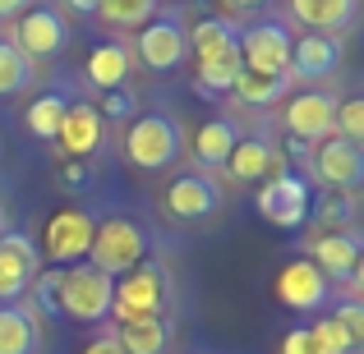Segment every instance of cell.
I'll return each instance as SVG.
<instances>
[{"instance_id":"6da1fadb","label":"cell","mask_w":364,"mask_h":354,"mask_svg":"<svg viewBox=\"0 0 364 354\" xmlns=\"http://www.w3.org/2000/svg\"><path fill=\"white\" fill-rule=\"evenodd\" d=\"M166 294H171L166 272H161L157 262L143 258L139 267H129V272L116 281V294H111V318H116V327H120V322H139V318H161Z\"/></svg>"},{"instance_id":"7a4b0ae2","label":"cell","mask_w":364,"mask_h":354,"mask_svg":"<svg viewBox=\"0 0 364 354\" xmlns=\"http://www.w3.org/2000/svg\"><path fill=\"white\" fill-rule=\"evenodd\" d=\"M143 258H148V235H143L129 216H107V221H97V231H92V244H88V258H83V262H92L102 276L116 281L129 267H139Z\"/></svg>"},{"instance_id":"3957f363","label":"cell","mask_w":364,"mask_h":354,"mask_svg":"<svg viewBox=\"0 0 364 354\" xmlns=\"http://www.w3.org/2000/svg\"><path fill=\"white\" fill-rule=\"evenodd\" d=\"M111 294H116L111 276H102L92 262H74L70 272H60V318L107 322L111 318Z\"/></svg>"},{"instance_id":"277c9868","label":"cell","mask_w":364,"mask_h":354,"mask_svg":"<svg viewBox=\"0 0 364 354\" xmlns=\"http://www.w3.org/2000/svg\"><path fill=\"white\" fill-rule=\"evenodd\" d=\"M185 148V133L171 116H139L129 120V133H124V157L139 170H161L180 157Z\"/></svg>"},{"instance_id":"5b68a950","label":"cell","mask_w":364,"mask_h":354,"mask_svg":"<svg viewBox=\"0 0 364 354\" xmlns=\"http://www.w3.org/2000/svg\"><path fill=\"white\" fill-rule=\"evenodd\" d=\"M92 231H97V221H92L83 207H60V212L46 221L42 231V262L51 267H74L88 258V244H92Z\"/></svg>"},{"instance_id":"8992f818","label":"cell","mask_w":364,"mask_h":354,"mask_svg":"<svg viewBox=\"0 0 364 354\" xmlns=\"http://www.w3.org/2000/svg\"><path fill=\"white\" fill-rule=\"evenodd\" d=\"M309 184H304L300 175H291V170H282V175H267V184L258 189V216H263L267 226H277V231H300L304 221H309Z\"/></svg>"},{"instance_id":"52a82bcc","label":"cell","mask_w":364,"mask_h":354,"mask_svg":"<svg viewBox=\"0 0 364 354\" xmlns=\"http://www.w3.org/2000/svg\"><path fill=\"white\" fill-rule=\"evenodd\" d=\"M129 55H139L143 70H157V74L176 70V65L189 55V28H185V18H180V14H157L152 23H143L139 28V46H134Z\"/></svg>"},{"instance_id":"ba28073f","label":"cell","mask_w":364,"mask_h":354,"mask_svg":"<svg viewBox=\"0 0 364 354\" xmlns=\"http://www.w3.org/2000/svg\"><path fill=\"white\" fill-rule=\"evenodd\" d=\"M240 70L291 74V33L282 23H254L240 33Z\"/></svg>"},{"instance_id":"9c48e42d","label":"cell","mask_w":364,"mask_h":354,"mask_svg":"<svg viewBox=\"0 0 364 354\" xmlns=\"http://www.w3.org/2000/svg\"><path fill=\"white\" fill-rule=\"evenodd\" d=\"M328 290H332V281L309 262V258H291V262L277 272V281H272V294L286 304V309H295V313L323 309V304H328Z\"/></svg>"},{"instance_id":"30bf717a","label":"cell","mask_w":364,"mask_h":354,"mask_svg":"<svg viewBox=\"0 0 364 354\" xmlns=\"http://www.w3.org/2000/svg\"><path fill=\"white\" fill-rule=\"evenodd\" d=\"M286 129L295 133L300 143H323L337 133V97L332 92H300V97H291V106H286Z\"/></svg>"},{"instance_id":"8fae6325","label":"cell","mask_w":364,"mask_h":354,"mask_svg":"<svg viewBox=\"0 0 364 354\" xmlns=\"http://www.w3.org/2000/svg\"><path fill=\"white\" fill-rule=\"evenodd\" d=\"M314 175H318L328 189L350 194V189L364 179V152L355 148V143H346V138L332 133V138L314 143Z\"/></svg>"},{"instance_id":"7c38bea8","label":"cell","mask_w":364,"mask_h":354,"mask_svg":"<svg viewBox=\"0 0 364 354\" xmlns=\"http://www.w3.org/2000/svg\"><path fill=\"white\" fill-rule=\"evenodd\" d=\"M65 42H70V28L55 9H23V18L14 28V46L28 60H51V55L65 51Z\"/></svg>"},{"instance_id":"4fadbf2b","label":"cell","mask_w":364,"mask_h":354,"mask_svg":"<svg viewBox=\"0 0 364 354\" xmlns=\"http://www.w3.org/2000/svg\"><path fill=\"white\" fill-rule=\"evenodd\" d=\"M37 272H42V253H37L33 239L14 231L0 235V299H18Z\"/></svg>"},{"instance_id":"5bb4252c","label":"cell","mask_w":364,"mask_h":354,"mask_svg":"<svg viewBox=\"0 0 364 354\" xmlns=\"http://www.w3.org/2000/svg\"><path fill=\"white\" fill-rule=\"evenodd\" d=\"M222 207V189L208 175H176L166 184V212L180 221H203Z\"/></svg>"},{"instance_id":"9a60e30c","label":"cell","mask_w":364,"mask_h":354,"mask_svg":"<svg viewBox=\"0 0 364 354\" xmlns=\"http://www.w3.org/2000/svg\"><path fill=\"white\" fill-rule=\"evenodd\" d=\"M102 133H107V124H102L97 106H92V101H74V106L65 111V120H60V133H55V143L65 148V157L88 161L92 152L102 148Z\"/></svg>"},{"instance_id":"2e32d148","label":"cell","mask_w":364,"mask_h":354,"mask_svg":"<svg viewBox=\"0 0 364 354\" xmlns=\"http://www.w3.org/2000/svg\"><path fill=\"white\" fill-rule=\"evenodd\" d=\"M341 70V42L323 33H304L300 42H291V74L295 79H328Z\"/></svg>"},{"instance_id":"e0dca14e","label":"cell","mask_w":364,"mask_h":354,"mask_svg":"<svg viewBox=\"0 0 364 354\" xmlns=\"http://www.w3.org/2000/svg\"><path fill=\"white\" fill-rule=\"evenodd\" d=\"M309 262L318 267L323 276H355L360 267V235L355 231H341V235H314L309 239Z\"/></svg>"},{"instance_id":"ac0fdd59","label":"cell","mask_w":364,"mask_h":354,"mask_svg":"<svg viewBox=\"0 0 364 354\" xmlns=\"http://www.w3.org/2000/svg\"><path fill=\"white\" fill-rule=\"evenodd\" d=\"M189 55L194 65L203 60H240V33L226 18H198L189 28Z\"/></svg>"},{"instance_id":"d6986e66","label":"cell","mask_w":364,"mask_h":354,"mask_svg":"<svg viewBox=\"0 0 364 354\" xmlns=\"http://www.w3.org/2000/svg\"><path fill=\"white\" fill-rule=\"evenodd\" d=\"M226 170H231V179H240V184H254V179H267V175H282V161H277L272 143L263 138H235L231 157H226Z\"/></svg>"},{"instance_id":"ffe728a7","label":"cell","mask_w":364,"mask_h":354,"mask_svg":"<svg viewBox=\"0 0 364 354\" xmlns=\"http://www.w3.org/2000/svg\"><path fill=\"white\" fill-rule=\"evenodd\" d=\"M291 14L300 18L309 33L337 37L341 28L350 23V14H355V0H291Z\"/></svg>"},{"instance_id":"44dd1931","label":"cell","mask_w":364,"mask_h":354,"mask_svg":"<svg viewBox=\"0 0 364 354\" xmlns=\"http://www.w3.org/2000/svg\"><path fill=\"white\" fill-rule=\"evenodd\" d=\"M88 79H92V88H102V92H111V88H120L124 79H129V70H134V55H129V46H120V42H102V46H92L88 51Z\"/></svg>"},{"instance_id":"7402d4cb","label":"cell","mask_w":364,"mask_h":354,"mask_svg":"<svg viewBox=\"0 0 364 354\" xmlns=\"http://www.w3.org/2000/svg\"><path fill=\"white\" fill-rule=\"evenodd\" d=\"M235 120H208V124H198V133L189 138V148H194V161L198 166H226V157H231V148H235Z\"/></svg>"},{"instance_id":"603a6c76","label":"cell","mask_w":364,"mask_h":354,"mask_svg":"<svg viewBox=\"0 0 364 354\" xmlns=\"http://www.w3.org/2000/svg\"><path fill=\"white\" fill-rule=\"evenodd\" d=\"M166 341H171L166 318H139V322H120L116 327V345L124 354H161Z\"/></svg>"},{"instance_id":"cb8c5ba5","label":"cell","mask_w":364,"mask_h":354,"mask_svg":"<svg viewBox=\"0 0 364 354\" xmlns=\"http://www.w3.org/2000/svg\"><path fill=\"white\" fill-rule=\"evenodd\" d=\"M42 331L28 309H0V354H37Z\"/></svg>"},{"instance_id":"d4e9b609","label":"cell","mask_w":364,"mask_h":354,"mask_svg":"<svg viewBox=\"0 0 364 354\" xmlns=\"http://www.w3.org/2000/svg\"><path fill=\"white\" fill-rule=\"evenodd\" d=\"M286 88H291V74H249V70H240L235 83H231V92L245 106H272V101L286 97Z\"/></svg>"},{"instance_id":"484cf974","label":"cell","mask_w":364,"mask_h":354,"mask_svg":"<svg viewBox=\"0 0 364 354\" xmlns=\"http://www.w3.org/2000/svg\"><path fill=\"white\" fill-rule=\"evenodd\" d=\"M309 216L318 221L323 235H341L355 226V198L350 194H323V198H309Z\"/></svg>"},{"instance_id":"4316f807","label":"cell","mask_w":364,"mask_h":354,"mask_svg":"<svg viewBox=\"0 0 364 354\" xmlns=\"http://www.w3.org/2000/svg\"><path fill=\"white\" fill-rule=\"evenodd\" d=\"M65 111H70V101H65L60 92H46V97H37L33 106L23 111V124H28V133H33V138H46V143H55V133H60V120H65Z\"/></svg>"},{"instance_id":"83f0119b","label":"cell","mask_w":364,"mask_h":354,"mask_svg":"<svg viewBox=\"0 0 364 354\" xmlns=\"http://www.w3.org/2000/svg\"><path fill=\"white\" fill-rule=\"evenodd\" d=\"M92 14L116 23V28H143V23H152L161 9H157V0H97Z\"/></svg>"},{"instance_id":"f1b7e54d","label":"cell","mask_w":364,"mask_h":354,"mask_svg":"<svg viewBox=\"0 0 364 354\" xmlns=\"http://www.w3.org/2000/svg\"><path fill=\"white\" fill-rule=\"evenodd\" d=\"M28 83H33V60H28L14 42H0V97L23 92Z\"/></svg>"},{"instance_id":"f546056e","label":"cell","mask_w":364,"mask_h":354,"mask_svg":"<svg viewBox=\"0 0 364 354\" xmlns=\"http://www.w3.org/2000/svg\"><path fill=\"white\" fill-rule=\"evenodd\" d=\"M235 74H240V60H203V65H194V92H198V97L231 92Z\"/></svg>"},{"instance_id":"4dcf8cb0","label":"cell","mask_w":364,"mask_h":354,"mask_svg":"<svg viewBox=\"0 0 364 354\" xmlns=\"http://www.w3.org/2000/svg\"><path fill=\"white\" fill-rule=\"evenodd\" d=\"M51 179H55V189H60V194L83 198L92 184H97V166H92V161H79V157H65L60 166H55Z\"/></svg>"},{"instance_id":"1f68e13d","label":"cell","mask_w":364,"mask_h":354,"mask_svg":"<svg viewBox=\"0 0 364 354\" xmlns=\"http://www.w3.org/2000/svg\"><path fill=\"white\" fill-rule=\"evenodd\" d=\"M314 345H318V354H355V341H350V331L337 322V313H328V318H318L309 327Z\"/></svg>"},{"instance_id":"d6a6232c","label":"cell","mask_w":364,"mask_h":354,"mask_svg":"<svg viewBox=\"0 0 364 354\" xmlns=\"http://www.w3.org/2000/svg\"><path fill=\"white\" fill-rule=\"evenodd\" d=\"M102 124H124V120H139V101H134L129 88H111L102 92V106H97Z\"/></svg>"},{"instance_id":"836d02e7","label":"cell","mask_w":364,"mask_h":354,"mask_svg":"<svg viewBox=\"0 0 364 354\" xmlns=\"http://www.w3.org/2000/svg\"><path fill=\"white\" fill-rule=\"evenodd\" d=\"M337 138H346V143L360 148V138H364V101L360 97L337 101Z\"/></svg>"},{"instance_id":"e575fe53","label":"cell","mask_w":364,"mask_h":354,"mask_svg":"<svg viewBox=\"0 0 364 354\" xmlns=\"http://www.w3.org/2000/svg\"><path fill=\"white\" fill-rule=\"evenodd\" d=\"M33 299L42 313H51V318H60V272H37L33 276Z\"/></svg>"},{"instance_id":"d590c367","label":"cell","mask_w":364,"mask_h":354,"mask_svg":"<svg viewBox=\"0 0 364 354\" xmlns=\"http://www.w3.org/2000/svg\"><path fill=\"white\" fill-rule=\"evenodd\" d=\"M337 322L350 331V341H355V345L364 341V309H360L355 299H350V304H341V309H337Z\"/></svg>"},{"instance_id":"8d00e7d4","label":"cell","mask_w":364,"mask_h":354,"mask_svg":"<svg viewBox=\"0 0 364 354\" xmlns=\"http://www.w3.org/2000/svg\"><path fill=\"white\" fill-rule=\"evenodd\" d=\"M282 354H318V345H314V336H309V327L286 331V336H282Z\"/></svg>"},{"instance_id":"74e56055","label":"cell","mask_w":364,"mask_h":354,"mask_svg":"<svg viewBox=\"0 0 364 354\" xmlns=\"http://www.w3.org/2000/svg\"><path fill=\"white\" fill-rule=\"evenodd\" d=\"M83 354H124V350L116 345V336H97V341H88V345H83Z\"/></svg>"},{"instance_id":"f35d334b","label":"cell","mask_w":364,"mask_h":354,"mask_svg":"<svg viewBox=\"0 0 364 354\" xmlns=\"http://www.w3.org/2000/svg\"><path fill=\"white\" fill-rule=\"evenodd\" d=\"M23 9H33V0H0V18H9V14H23Z\"/></svg>"},{"instance_id":"ab89813d","label":"cell","mask_w":364,"mask_h":354,"mask_svg":"<svg viewBox=\"0 0 364 354\" xmlns=\"http://www.w3.org/2000/svg\"><path fill=\"white\" fill-rule=\"evenodd\" d=\"M272 0H222V9H263Z\"/></svg>"},{"instance_id":"60d3db41","label":"cell","mask_w":364,"mask_h":354,"mask_svg":"<svg viewBox=\"0 0 364 354\" xmlns=\"http://www.w3.org/2000/svg\"><path fill=\"white\" fill-rule=\"evenodd\" d=\"M65 5H70L74 14H92V9H97V0H65Z\"/></svg>"},{"instance_id":"b9f144b4","label":"cell","mask_w":364,"mask_h":354,"mask_svg":"<svg viewBox=\"0 0 364 354\" xmlns=\"http://www.w3.org/2000/svg\"><path fill=\"white\" fill-rule=\"evenodd\" d=\"M9 231V221H5V207H0V235H5Z\"/></svg>"}]
</instances>
